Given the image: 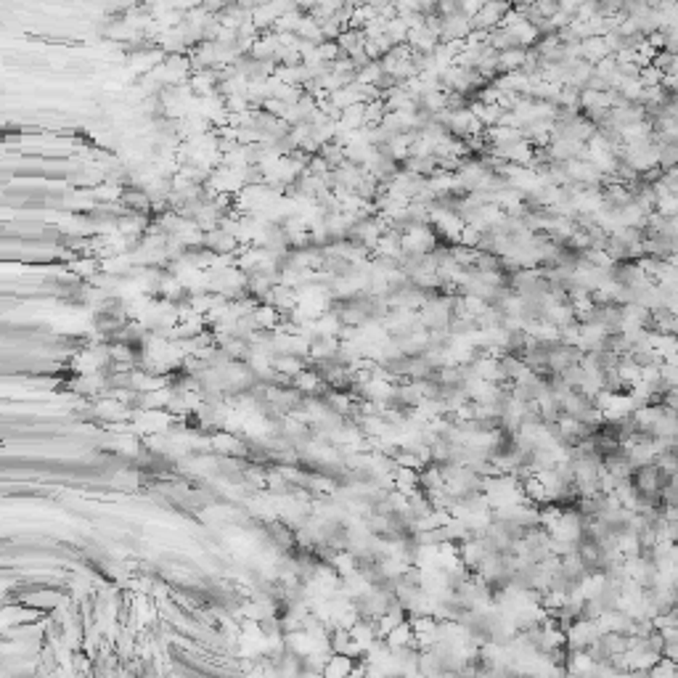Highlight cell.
Returning <instances> with one entry per match:
<instances>
[{
  "label": "cell",
  "instance_id": "30bf717a",
  "mask_svg": "<svg viewBox=\"0 0 678 678\" xmlns=\"http://www.w3.org/2000/svg\"><path fill=\"white\" fill-rule=\"evenodd\" d=\"M482 5H485V0H458V11H464L466 16H477Z\"/></svg>",
  "mask_w": 678,
  "mask_h": 678
},
{
  "label": "cell",
  "instance_id": "8992f818",
  "mask_svg": "<svg viewBox=\"0 0 678 678\" xmlns=\"http://www.w3.org/2000/svg\"><path fill=\"white\" fill-rule=\"evenodd\" d=\"M300 40H313V43H321L324 40V30H321V19H315L313 14H305L302 16V24L297 30Z\"/></svg>",
  "mask_w": 678,
  "mask_h": 678
},
{
  "label": "cell",
  "instance_id": "3957f363",
  "mask_svg": "<svg viewBox=\"0 0 678 678\" xmlns=\"http://www.w3.org/2000/svg\"><path fill=\"white\" fill-rule=\"evenodd\" d=\"M580 56L586 58L588 64H599L602 58L607 56H612V48H609V43H607V37H586V40H580Z\"/></svg>",
  "mask_w": 678,
  "mask_h": 678
},
{
  "label": "cell",
  "instance_id": "5b68a950",
  "mask_svg": "<svg viewBox=\"0 0 678 678\" xmlns=\"http://www.w3.org/2000/svg\"><path fill=\"white\" fill-rule=\"evenodd\" d=\"M382 80H385V67H382V61H366V64L358 67V72H355V82H361V85H382Z\"/></svg>",
  "mask_w": 678,
  "mask_h": 678
},
{
  "label": "cell",
  "instance_id": "9c48e42d",
  "mask_svg": "<svg viewBox=\"0 0 678 678\" xmlns=\"http://www.w3.org/2000/svg\"><path fill=\"white\" fill-rule=\"evenodd\" d=\"M398 16H405V14H414V11H422L419 8V0H392Z\"/></svg>",
  "mask_w": 678,
  "mask_h": 678
},
{
  "label": "cell",
  "instance_id": "6da1fadb",
  "mask_svg": "<svg viewBox=\"0 0 678 678\" xmlns=\"http://www.w3.org/2000/svg\"><path fill=\"white\" fill-rule=\"evenodd\" d=\"M472 32H475L472 16H466L464 11L442 14V40H466Z\"/></svg>",
  "mask_w": 678,
  "mask_h": 678
},
{
  "label": "cell",
  "instance_id": "277c9868",
  "mask_svg": "<svg viewBox=\"0 0 678 678\" xmlns=\"http://www.w3.org/2000/svg\"><path fill=\"white\" fill-rule=\"evenodd\" d=\"M528 64V48L517 45V48H509V51H501L498 54V69L506 72H519L522 67Z\"/></svg>",
  "mask_w": 678,
  "mask_h": 678
},
{
  "label": "cell",
  "instance_id": "8fae6325",
  "mask_svg": "<svg viewBox=\"0 0 678 678\" xmlns=\"http://www.w3.org/2000/svg\"><path fill=\"white\" fill-rule=\"evenodd\" d=\"M438 5H440V0H419V8H422V14H435L438 11Z\"/></svg>",
  "mask_w": 678,
  "mask_h": 678
},
{
  "label": "cell",
  "instance_id": "52a82bcc",
  "mask_svg": "<svg viewBox=\"0 0 678 678\" xmlns=\"http://www.w3.org/2000/svg\"><path fill=\"white\" fill-rule=\"evenodd\" d=\"M387 37L395 43V45H403V43H408V35H411V27H408V21H405L403 16H395V19H389L387 21Z\"/></svg>",
  "mask_w": 678,
  "mask_h": 678
},
{
  "label": "cell",
  "instance_id": "ba28073f",
  "mask_svg": "<svg viewBox=\"0 0 678 678\" xmlns=\"http://www.w3.org/2000/svg\"><path fill=\"white\" fill-rule=\"evenodd\" d=\"M514 37H517V43L522 45V48H530L538 43V37H541V30L532 24V21H522V24H517L512 30Z\"/></svg>",
  "mask_w": 678,
  "mask_h": 678
},
{
  "label": "cell",
  "instance_id": "7a4b0ae2",
  "mask_svg": "<svg viewBox=\"0 0 678 678\" xmlns=\"http://www.w3.org/2000/svg\"><path fill=\"white\" fill-rule=\"evenodd\" d=\"M440 43H442L440 35H438L429 24L411 30V35H408V45H411L416 54H435V48H438Z\"/></svg>",
  "mask_w": 678,
  "mask_h": 678
}]
</instances>
